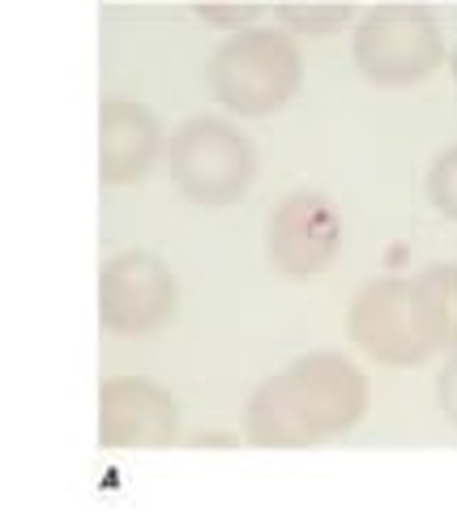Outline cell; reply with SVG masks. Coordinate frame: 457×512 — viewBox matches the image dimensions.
<instances>
[{"mask_svg":"<svg viewBox=\"0 0 457 512\" xmlns=\"http://www.w3.org/2000/svg\"><path fill=\"white\" fill-rule=\"evenodd\" d=\"M171 184L201 210H227L240 201L252 175H257V154L244 128L218 116H193L171 133L167 150Z\"/></svg>","mask_w":457,"mask_h":512,"instance_id":"cell-4","label":"cell"},{"mask_svg":"<svg viewBox=\"0 0 457 512\" xmlns=\"http://www.w3.org/2000/svg\"><path fill=\"white\" fill-rule=\"evenodd\" d=\"M180 312L176 274L154 252H120L99 274V320L112 333H154Z\"/></svg>","mask_w":457,"mask_h":512,"instance_id":"cell-6","label":"cell"},{"mask_svg":"<svg viewBox=\"0 0 457 512\" xmlns=\"http://www.w3.org/2000/svg\"><path fill=\"white\" fill-rule=\"evenodd\" d=\"M364 406V372L338 350H317L287 363L248 397L244 440L257 448H312L351 431Z\"/></svg>","mask_w":457,"mask_h":512,"instance_id":"cell-1","label":"cell"},{"mask_svg":"<svg viewBox=\"0 0 457 512\" xmlns=\"http://www.w3.org/2000/svg\"><path fill=\"white\" fill-rule=\"evenodd\" d=\"M445 60V39L423 5H381L368 9L355 30V64L376 86L423 82Z\"/></svg>","mask_w":457,"mask_h":512,"instance_id":"cell-5","label":"cell"},{"mask_svg":"<svg viewBox=\"0 0 457 512\" xmlns=\"http://www.w3.org/2000/svg\"><path fill=\"white\" fill-rule=\"evenodd\" d=\"M346 333L368 359L389 367H419L440 350H457V265L368 282L351 303Z\"/></svg>","mask_w":457,"mask_h":512,"instance_id":"cell-2","label":"cell"},{"mask_svg":"<svg viewBox=\"0 0 457 512\" xmlns=\"http://www.w3.org/2000/svg\"><path fill=\"white\" fill-rule=\"evenodd\" d=\"M342 248V218L321 192H291L265 218V256L282 278H321Z\"/></svg>","mask_w":457,"mask_h":512,"instance_id":"cell-7","label":"cell"},{"mask_svg":"<svg viewBox=\"0 0 457 512\" xmlns=\"http://www.w3.org/2000/svg\"><path fill=\"white\" fill-rule=\"evenodd\" d=\"M163 150L159 120L137 99H107L99 111V180L103 184H137L146 180Z\"/></svg>","mask_w":457,"mask_h":512,"instance_id":"cell-9","label":"cell"},{"mask_svg":"<svg viewBox=\"0 0 457 512\" xmlns=\"http://www.w3.org/2000/svg\"><path fill=\"white\" fill-rule=\"evenodd\" d=\"M428 192H432V205L445 218H457V146L445 150L432 163V175H428Z\"/></svg>","mask_w":457,"mask_h":512,"instance_id":"cell-11","label":"cell"},{"mask_svg":"<svg viewBox=\"0 0 457 512\" xmlns=\"http://www.w3.org/2000/svg\"><path fill=\"white\" fill-rule=\"evenodd\" d=\"M436 397H440V414L457 427V350H453V359L445 363V372H440V380H436Z\"/></svg>","mask_w":457,"mask_h":512,"instance_id":"cell-13","label":"cell"},{"mask_svg":"<svg viewBox=\"0 0 457 512\" xmlns=\"http://www.w3.org/2000/svg\"><path fill=\"white\" fill-rule=\"evenodd\" d=\"M180 440V402L154 380L120 376L99 389L103 448H167Z\"/></svg>","mask_w":457,"mask_h":512,"instance_id":"cell-8","label":"cell"},{"mask_svg":"<svg viewBox=\"0 0 457 512\" xmlns=\"http://www.w3.org/2000/svg\"><path fill=\"white\" fill-rule=\"evenodd\" d=\"M355 18V9L346 5H282L274 9V22H282V30L291 35H308V39H329Z\"/></svg>","mask_w":457,"mask_h":512,"instance_id":"cell-10","label":"cell"},{"mask_svg":"<svg viewBox=\"0 0 457 512\" xmlns=\"http://www.w3.org/2000/svg\"><path fill=\"white\" fill-rule=\"evenodd\" d=\"M270 13H274V9L244 5V9H197V18H201V22H210V26H231L235 35H240V30H252V22L270 18Z\"/></svg>","mask_w":457,"mask_h":512,"instance_id":"cell-12","label":"cell"},{"mask_svg":"<svg viewBox=\"0 0 457 512\" xmlns=\"http://www.w3.org/2000/svg\"><path fill=\"white\" fill-rule=\"evenodd\" d=\"M304 77V60L282 26H252L231 35L210 60V90L231 116H270L287 107Z\"/></svg>","mask_w":457,"mask_h":512,"instance_id":"cell-3","label":"cell"}]
</instances>
